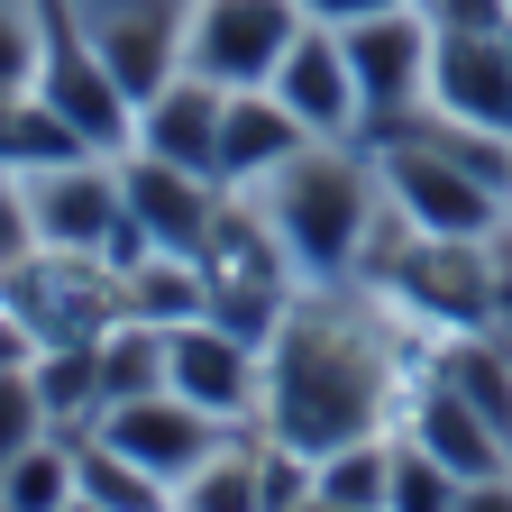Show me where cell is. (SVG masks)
<instances>
[{
	"label": "cell",
	"mask_w": 512,
	"mask_h": 512,
	"mask_svg": "<svg viewBox=\"0 0 512 512\" xmlns=\"http://www.w3.org/2000/svg\"><path fill=\"white\" fill-rule=\"evenodd\" d=\"M256 211H266L275 247L293 256V275H311V284L357 275V247H366V229L384 211L375 147L357 156V138H311L293 165H275L256 183Z\"/></svg>",
	"instance_id": "obj_2"
},
{
	"label": "cell",
	"mask_w": 512,
	"mask_h": 512,
	"mask_svg": "<svg viewBox=\"0 0 512 512\" xmlns=\"http://www.w3.org/2000/svg\"><path fill=\"white\" fill-rule=\"evenodd\" d=\"M458 476H448L421 439H394V494H384V512H458Z\"/></svg>",
	"instance_id": "obj_21"
},
{
	"label": "cell",
	"mask_w": 512,
	"mask_h": 512,
	"mask_svg": "<svg viewBox=\"0 0 512 512\" xmlns=\"http://www.w3.org/2000/svg\"><path fill=\"white\" fill-rule=\"evenodd\" d=\"M55 10L101 46V64L119 74L128 101H156L183 74V19H192V0H55Z\"/></svg>",
	"instance_id": "obj_4"
},
{
	"label": "cell",
	"mask_w": 512,
	"mask_h": 512,
	"mask_svg": "<svg viewBox=\"0 0 512 512\" xmlns=\"http://www.w3.org/2000/svg\"><path fill=\"white\" fill-rule=\"evenodd\" d=\"M430 110L512 138V28H476V37H439L430 55Z\"/></svg>",
	"instance_id": "obj_10"
},
{
	"label": "cell",
	"mask_w": 512,
	"mask_h": 512,
	"mask_svg": "<svg viewBox=\"0 0 512 512\" xmlns=\"http://www.w3.org/2000/svg\"><path fill=\"white\" fill-rule=\"evenodd\" d=\"M384 275L412 311H439L448 330H485L503 302V266H485V238H412L403 266H384Z\"/></svg>",
	"instance_id": "obj_9"
},
{
	"label": "cell",
	"mask_w": 512,
	"mask_h": 512,
	"mask_svg": "<svg viewBox=\"0 0 512 512\" xmlns=\"http://www.w3.org/2000/svg\"><path fill=\"white\" fill-rule=\"evenodd\" d=\"M439 384L448 394H467L494 430H503V448H512V348H494V339H458L439 357Z\"/></svg>",
	"instance_id": "obj_18"
},
{
	"label": "cell",
	"mask_w": 512,
	"mask_h": 512,
	"mask_svg": "<svg viewBox=\"0 0 512 512\" xmlns=\"http://www.w3.org/2000/svg\"><path fill=\"white\" fill-rule=\"evenodd\" d=\"M174 512H266V494H256V448H247V458L220 448L202 476H183L174 485Z\"/></svg>",
	"instance_id": "obj_20"
},
{
	"label": "cell",
	"mask_w": 512,
	"mask_h": 512,
	"mask_svg": "<svg viewBox=\"0 0 512 512\" xmlns=\"http://www.w3.org/2000/svg\"><path fill=\"white\" fill-rule=\"evenodd\" d=\"M384 494H394V439H357V448H339V458H320V503L384 512Z\"/></svg>",
	"instance_id": "obj_19"
},
{
	"label": "cell",
	"mask_w": 512,
	"mask_h": 512,
	"mask_svg": "<svg viewBox=\"0 0 512 512\" xmlns=\"http://www.w3.org/2000/svg\"><path fill=\"white\" fill-rule=\"evenodd\" d=\"M302 28H311L302 0H192V19H183V74H202L220 92H266Z\"/></svg>",
	"instance_id": "obj_3"
},
{
	"label": "cell",
	"mask_w": 512,
	"mask_h": 512,
	"mask_svg": "<svg viewBox=\"0 0 512 512\" xmlns=\"http://www.w3.org/2000/svg\"><path fill=\"white\" fill-rule=\"evenodd\" d=\"M302 147H311V128L275 92H229V110H220V183L229 192H256L275 165H293Z\"/></svg>",
	"instance_id": "obj_14"
},
{
	"label": "cell",
	"mask_w": 512,
	"mask_h": 512,
	"mask_svg": "<svg viewBox=\"0 0 512 512\" xmlns=\"http://www.w3.org/2000/svg\"><path fill=\"white\" fill-rule=\"evenodd\" d=\"M220 412H202V403H183L174 384L165 394H138V403H110L101 421H92V439H110L119 458H138L147 476H165V485H183V476H202L211 458H220Z\"/></svg>",
	"instance_id": "obj_7"
},
{
	"label": "cell",
	"mask_w": 512,
	"mask_h": 512,
	"mask_svg": "<svg viewBox=\"0 0 512 512\" xmlns=\"http://www.w3.org/2000/svg\"><path fill=\"white\" fill-rule=\"evenodd\" d=\"M384 10H412V0H302V19H320V28H357V19H384Z\"/></svg>",
	"instance_id": "obj_25"
},
{
	"label": "cell",
	"mask_w": 512,
	"mask_h": 512,
	"mask_svg": "<svg viewBox=\"0 0 512 512\" xmlns=\"http://www.w3.org/2000/svg\"><path fill=\"white\" fill-rule=\"evenodd\" d=\"M37 247H46V238H37V211H28V183L0 174V275H19Z\"/></svg>",
	"instance_id": "obj_23"
},
{
	"label": "cell",
	"mask_w": 512,
	"mask_h": 512,
	"mask_svg": "<svg viewBox=\"0 0 512 512\" xmlns=\"http://www.w3.org/2000/svg\"><path fill=\"white\" fill-rule=\"evenodd\" d=\"M458 512H512V476H485V485H467V494H458Z\"/></svg>",
	"instance_id": "obj_26"
},
{
	"label": "cell",
	"mask_w": 512,
	"mask_h": 512,
	"mask_svg": "<svg viewBox=\"0 0 512 512\" xmlns=\"http://www.w3.org/2000/svg\"><path fill=\"white\" fill-rule=\"evenodd\" d=\"M165 384L183 403L238 421V412H256V394H266V357H256L247 339H229L220 320H183V330H165Z\"/></svg>",
	"instance_id": "obj_11"
},
{
	"label": "cell",
	"mask_w": 512,
	"mask_h": 512,
	"mask_svg": "<svg viewBox=\"0 0 512 512\" xmlns=\"http://www.w3.org/2000/svg\"><path fill=\"white\" fill-rule=\"evenodd\" d=\"M403 439H421L430 458L458 476V485H485V476H512V448H503V430L467 403V394H448V384H430V394L412 403V430Z\"/></svg>",
	"instance_id": "obj_15"
},
{
	"label": "cell",
	"mask_w": 512,
	"mask_h": 512,
	"mask_svg": "<svg viewBox=\"0 0 512 512\" xmlns=\"http://www.w3.org/2000/svg\"><path fill=\"white\" fill-rule=\"evenodd\" d=\"M55 421H46V394H37V375L28 366H0V467L19 458V448H37Z\"/></svg>",
	"instance_id": "obj_22"
},
{
	"label": "cell",
	"mask_w": 512,
	"mask_h": 512,
	"mask_svg": "<svg viewBox=\"0 0 512 512\" xmlns=\"http://www.w3.org/2000/svg\"><path fill=\"white\" fill-rule=\"evenodd\" d=\"M83 494V476H74V430H46L37 448H19L10 467H0V503L10 512H64Z\"/></svg>",
	"instance_id": "obj_17"
},
{
	"label": "cell",
	"mask_w": 512,
	"mask_h": 512,
	"mask_svg": "<svg viewBox=\"0 0 512 512\" xmlns=\"http://www.w3.org/2000/svg\"><path fill=\"white\" fill-rule=\"evenodd\" d=\"M339 46H348V74H357L366 119H412V110H430V55H439V28L421 19V0H412V10H384V19L339 28ZM366 119H357V128H366Z\"/></svg>",
	"instance_id": "obj_5"
},
{
	"label": "cell",
	"mask_w": 512,
	"mask_h": 512,
	"mask_svg": "<svg viewBox=\"0 0 512 512\" xmlns=\"http://www.w3.org/2000/svg\"><path fill=\"white\" fill-rule=\"evenodd\" d=\"M311 138H357V119H366V101H357V74H348V46H339V28H302L293 37V55L275 64V83H266Z\"/></svg>",
	"instance_id": "obj_12"
},
{
	"label": "cell",
	"mask_w": 512,
	"mask_h": 512,
	"mask_svg": "<svg viewBox=\"0 0 512 512\" xmlns=\"http://www.w3.org/2000/svg\"><path fill=\"white\" fill-rule=\"evenodd\" d=\"M119 192H128V220L147 229V247H156V256H192V266H202V247H211V229H220V211H229V183L183 174V165L138 156V147L119 156Z\"/></svg>",
	"instance_id": "obj_8"
},
{
	"label": "cell",
	"mask_w": 512,
	"mask_h": 512,
	"mask_svg": "<svg viewBox=\"0 0 512 512\" xmlns=\"http://www.w3.org/2000/svg\"><path fill=\"white\" fill-rule=\"evenodd\" d=\"M28 183V211L37 238L64 256H110V238L128 229V192H119V156H74V165H37Z\"/></svg>",
	"instance_id": "obj_6"
},
{
	"label": "cell",
	"mask_w": 512,
	"mask_h": 512,
	"mask_svg": "<svg viewBox=\"0 0 512 512\" xmlns=\"http://www.w3.org/2000/svg\"><path fill=\"white\" fill-rule=\"evenodd\" d=\"M0 512H10V503H0Z\"/></svg>",
	"instance_id": "obj_28"
},
{
	"label": "cell",
	"mask_w": 512,
	"mask_h": 512,
	"mask_svg": "<svg viewBox=\"0 0 512 512\" xmlns=\"http://www.w3.org/2000/svg\"><path fill=\"white\" fill-rule=\"evenodd\" d=\"M256 412H266V439L293 448V458H339V448L375 439L384 421V348L375 330H357V320L339 311H284L275 339H266V394H256Z\"/></svg>",
	"instance_id": "obj_1"
},
{
	"label": "cell",
	"mask_w": 512,
	"mask_h": 512,
	"mask_svg": "<svg viewBox=\"0 0 512 512\" xmlns=\"http://www.w3.org/2000/svg\"><path fill=\"white\" fill-rule=\"evenodd\" d=\"M220 110H229L220 83L174 74L156 101H138V156H165V165H183V174H211V183H220Z\"/></svg>",
	"instance_id": "obj_13"
},
{
	"label": "cell",
	"mask_w": 512,
	"mask_h": 512,
	"mask_svg": "<svg viewBox=\"0 0 512 512\" xmlns=\"http://www.w3.org/2000/svg\"><path fill=\"white\" fill-rule=\"evenodd\" d=\"M74 476H83V503H101V512H174V485L165 476H147L138 458H119L110 439H74Z\"/></svg>",
	"instance_id": "obj_16"
},
{
	"label": "cell",
	"mask_w": 512,
	"mask_h": 512,
	"mask_svg": "<svg viewBox=\"0 0 512 512\" xmlns=\"http://www.w3.org/2000/svg\"><path fill=\"white\" fill-rule=\"evenodd\" d=\"M421 19L439 37H476V28H512V0H421Z\"/></svg>",
	"instance_id": "obj_24"
},
{
	"label": "cell",
	"mask_w": 512,
	"mask_h": 512,
	"mask_svg": "<svg viewBox=\"0 0 512 512\" xmlns=\"http://www.w3.org/2000/svg\"><path fill=\"white\" fill-rule=\"evenodd\" d=\"M64 512H101V503H83V494H74V503H64Z\"/></svg>",
	"instance_id": "obj_27"
}]
</instances>
